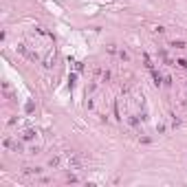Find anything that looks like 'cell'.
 Returning <instances> with one entry per match:
<instances>
[{
    "label": "cell",
    "instance_id": "cell-3",
    "mask_svg": "<svg viewBox=\"0 0 187 187\" xmlns=\"http://www.w3.org/2000/svg\"><path fill=\"white\" fill-rule=\"evenodd\" d=\"M143 62H145V68H148V71H154V64H152V60H150L148 53H143Z\"/></svg>",
    "mask_w": 187,
    "mask_h": 187
},
{
    "label": "cell",
    "instance_id": "cell-6",
    "mask_svg": "<svg viewBox=\"0 0 187 187\" xmlns=\"http://www.w3.org/2000/svg\"><path fill=\"white\" fill-rule=\"evenodd\" d=\"M119 57H121L123 62H130V55H128V51H126V48H121V51H119Z\"/></svg>",
    "mask_w": 187,
    "mask_h": 187
},
{
    "label": "cell",
    "instance_id": "cell-4",
    "mask_svg": "<svg viewBox=\"0 0 187 187\" xmlns=\"http://www.w3.org/2000/svg\"><path fill=\"white\" fill-rule=\"evenodd\" d=\"M170 46L172 48H185V42H183V40H172Z\"/></svg>",
    "mask_w": 187,
    "mask_h": 187
},
{
    "label": "cell",
    "instance_id": "cell-8",
    "mask_svg": "<svg viewBox=\"0 0 187 187\" xmlns=\"http://www.w3.org/2000/svg\"><path fill=\"white\" fill-rule=\"evenodd\" d=\"M176 66H181V68H187V60H176Z\"/></svg>",
    "mask_w": 187,
    "mask_h": 187
},
{
    "label": "cell",
    "instance_id": "cell-7",
    "mask_svg": "<svg viewBox=\"0 0 187 187\" xmlns=\"http://www.w3.org/2000/svg\"><path fill=\"white\" fill-rule=\"evenodd\" d=\"M48 165H51V167H57V165H60V158H57V156L51 158V161H48Z\"/></svg>",
    "mask_w": 187,
    "mask_h": 187
},
{
    "label": "cell",
    "instance_id": "cell-5",
    "mask_svg": "<svg viewBox=\"0 0 187 187\" xmlns=\"http://www.w3.org/2000/svg\"><path fill=\"white\" fill-rule=\"evenodd\" d=\"M75 84H77V75H68V88H71V90H73V88H75Z\"/></svg>",
    "mask_w": 187,
    "mask_h": 187
},
{
    "label": "cell",
    "instance_id": "cell-1",
    "mask_svg": "<svg viewBox=\"0 0 187 187\" xmlns=\"http://www.w3.org/2000/svg\"><path fill=\"white\" fill-rule=\"evenodd\" d=\"M33 139H35V130H24V132H22V141H33Z\"/></svg>",
    "mask_w": 187,
    "mask_h": 187
},
{
    "label": "cell",
    "instance_id": "cell-2",
    "mask_svg": "<svg viewBox=\"0 0 187 187\" xmlns=\"http://www.w3.org/2000/svg\"><path fill=\"white\" fill-rule=\"evenodd\" d=\"M150 73H152V79H154V86H161V84H163V77H161V73H158L156 68H154V71H150Z\"/></svg>",
    "mask_w": 187,
    "mask_h": 187
}]
</instances>
